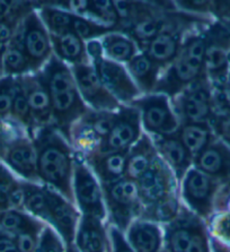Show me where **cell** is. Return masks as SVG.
Instances as JSON below:
<instances>
[{
	"mask_svg": "<svg viewBox=\"0 0 230 252\" xmlns=\"http://www.w3.org/2000/svg\"><path fill=\"white\" fill-rule=\"evenodd\" d=\"M32 140L40 181L74 204L75 153L68 140L52 125L37 129Z\"/></svg>",
	"mask_w": 230,
	"mask_h": 252,
	"instance_id": "obj_1",
	"label": "cell"
},
{
	"mask_svg": "<svg viewBox=\"0 0 230 252\" xmlns=\"http://www.w3.org/2000/svg\"><path fill=\"white\" fill-rule=\"evenodd\" d=\"M38 72L51 98V125L69 143L71 127L76 121L85 116L89 109L82 98L71 69L55 53Z\"/></svg>",
	"mask_w": 230,
	"mask_h": 252,
	"instance_id": "obj_2",
	"label": "cell"
},
{
	"mask_svg": "<svg viewBox=\"0 0 230 252\" xmlns=\"http://www.w3.org/2000/svg\"><path fill=\"white\" fill-rule=\"evenodd\" d=\"M205 53L206 41L203 31L185 35L177 58L160 75L152 94L166 95L172 100L206 75Z\"/></svg>",
	"mask_w": 230,
	"mask_h": 252,
	"instance_id": "obj_3",
	"label": "cell"
},
{
	"mask_svg": "<svg viewBox=\"0 0 230 252\" xmlns=\"http://www.w3.org/2000/svg\"><path fill=\"white\" fill-rule=\"evenodd\" d=\"M101 188L112 225L121 232H126L143 212L136 182L123 177L114 182L102 183Z\"/></svg>",
	"mask_w": 230,
	"mask_h": 252,
	"instance_id": "obj_4",
	"label": "cell"
},
{
	"mask_svg": "<svg viewBox=\"0 0 230 252\" xmlns=\"http://www.w3.org/2000/svg\"><path fill=\"white\" fill-rule=\"evenodd\" d=\"M86 48L89 59L93 63L91 64L103 85L118 102L130 105L140 97V91L126 68L121 63L105 58L101 42L89 41Z\"/></svg>",
	"mask_w": 230,
	"mask_h": 252,
	"instance_id": "obj_5",
	"label": "cell"
},
{
	"mask_svg": "<svg viewBox=\"0 0 230 252\" xmlns=\"http://www.w3.org/2000/svg\"><path fill=\"white\" fill-rule=\"evenodd\" d=\"M179 124H209L216 114V94L204 75L172 98Z\"/></svg>",
	"mask_w": 230,
	"mask_h": 252,
	"instance_id": "obj_6",
	"label": "cell"
},
{
	"mask_svg": "<svg viewBox=\"0 0 230 252\" xmlns=\"http://www.w3.org/2000/svg\"><path fill=\"white\" fill-rule=\"evenodd\" d=\"M117 111H94L89 109L85 116L76 121L69 133V144L76 148V153L84 156L97 150L112 130Z\"/></svg>",
	"mask_w": 230,
	"mask_h": 252,
	"instance_id": "obj_7",
	"label": "cell"
},
{
	"mask_svg": "<svg viewBox=\"0 0 230 252\" xmlns=\"http://www.w3.org/2000/svg\"><path fill=\"white\" fill-rule=\"evenodd\" d=\"M143 209L178 197L177 180L166 162L157 155L150 167L136 181Z\"/></svg>",
	"mask_w": 230,
	"mask_h": 252,
	"instance_id": "obj_8",
	"label": "cell"
},
{
	"mask_svg": "<svg viewBox=\"0 0 230 252\" xmlns=\"http://www.w3.org/2000/svg\"><path fill=\"white\" fill-rule=\"evenodd\" d=\"M18 31L21 34L23 51L29 63L30 72L35 74L41 71L53 53L50 34L36 9L30 11L23 20Z\"/></svg>",
	"mask_w": 230,
	"mask_h": 252,
	"instance_id": "obj_9",
	"label": "cell"
},
{
	"mask_svg": "<svg viewBox=\"0 0 230 252\" xmlns=\"http://www.w3.org/2000/svg\"><path fill=\"white\" fill-rule=\"evenodd\" d=\"M130 105L139 110L141 125L152 137L171 135L179 127V121L166 95H144L138 97Z\"/></svg>",
	"mask_w": 230,
	"mask_h": 252,
	"instance_id": "obj_10",
	"label": "cell"
},
{
	"mask_svg": "<svg viewBox=\"0 0 230 252\" xmlns=\"http://www.w3.org/2000/svg\"><path fill=\"white\" fill-rule=\"evenodd\" d=\"M74 196L83 215L95 217L102 222L105 220L106 209L101 185L78 153H75Z\"/></svg>",
	"mask_w": 230,
	"mask_h": 252,
	"instance_id": "obj_11",
	"label": "cell"
},
{
	"mask_svg": "<svg viewBox=\"0 0 230 252\" xmlns=\"http://www.w3.org/2000/svg\"><path fill=\"white\" fill-rule=\"evenodd\" d=\"M219 185L220 182L194 167L184 175L182 197L195 215L208 220L214 212V201Z\"/></svg>",
	"mask_w": 230,
	"mask_h": 252,
	"instance_id": "obj_12",
	"label": "cell"
},
{
	"mask_svg": "<svg viewBox=\"0 0 230 252\" xmlns=\"http://www.w3.org/2000/svg\"><path fill=\"white\" fill-rule=\"evenodd\" d=\"M70 69L82 98L91 110L114 112L121 108V103L103 85L93 64H77L71 66Z\"/></svg>",
	"mask_w": 230,
	"mask_h": 252,
	"instance_id": "obj_13",
	"label": "cell"
},
{
	"mask_svg": "<svg viewBox=\"0 0 230 252\" xmlns=\"http://www.w3.org/2000/svg\"><path fill=\"white\" fill-rule=\"evenodd\" d=\"M141 136V116L131 105H122L112 130L96 151L101 153L129 151Z\"/></svg>",
	"mask_w": 230,
	"mask_h": 252,
	"instance_id": "obj_14",
	"label": "cell"
},
{
	"mask_svg": "<svg viewBox=\"0 0 230 252\" xmlns=\"http://www.w3.org/2000/svg\"><path fill=\"white\" fill-rule=\"evenodd\" d=\"M44 190L48 200L49 225L56 228L66 246L74 243L80 220L79 213L76 211L74 204L68 201L56 190L49 187H44Z\"/></svg>",
	"mask_w": 230,
	"mask_h": 252,
	"instance_id": "obj_15",
	"label": "cell"
},
{
	"mask_svg": "<svg viewBox=\"0 0 230 252\" xmlns=\"http://www.w3.org/2000/svg\"><path fill=\"white\" fill-rule=\"evenodd\" d=\"M3 161L11 170L26 181L35 183L40 181L37 175L36 151L33 140L25 136H17L8 140L3 155Z\"/></svg>",
	"mask_w": 230,
	"mask_h": 252,
	"instance_id": "obj_16",
	"label": "cell"
},
{
	"mask_svg": "<svg viewBox=\"0 0 230 252\" xmlns=\"http://www.w3.org/2000/svg\"><path fill=\"white\" fill-rule=\"evenodd\" d=\"M19 81L25 91L30 112L36 128L51 125L52 106L49 91L42 79L40 72L21 76Z\"/></svg>",
	"mask_w": 230,
	"mask_h": 252,
	"instance_id": "obj_17",
	"label": "cell"
},
{
	"mask_svg": "<svg viewBox=\"0 0 230 252\" xmlns=\"http://www.w3.org/2000/svg\"><path fill=\"white\" fill-rule=\"evenodd\" d=\"M187 33L190 32L179 30L164 31L144 44L139 50L163 70L177 58L183 40Z\"/></svg>",
	"mask_w": 230,
	"mask_h": 252,
	"instance_id": "obj_18",
	"label": "cell"
},
{
	"mask_svg": "<svg viewBox=\"0 0 230 252\" xmlns=\"http://www.w3.org/2000/svg\"><path fill=\"white\" fill-rule=\"evenodd\" d=\"M193 165L218 182L228 181L230 179V147L219 138H214L193 159Z\"/></svg>",
	"mask_w": 230,
	"mask_h": 252,
	"instance_id": "obj_19",
	"label": "cell"
},
{
	"mask_svg": "<svg viewBox=\"0 0 230 252\" xmlns=\"http://www.w3.org/2000/svg\"><path fill=\"white\" fill-rule=\"evenodd\" d=\"M202 219L181 206L178 215L167 223L164 234L165 252H186L198 224Z\"/></svg>",
	"mask_w": 230,
	"mask_h": 252,
	"instance_id": "obj_20",
	"label": "cell"
},
{
	"mask_svg": "<svg viewBox=\"0 0 230 252\" xmlns=\"http://www.w3.org/2000/svg\"><path fill=\"white\" fill-rule=\"evenodd\" d=\"M129 151L112 153L94 151L89 154L82 155V158L102 185L114 182L124 177Z\"/></svg>",
	"mask_w": 230,
	"mask_h": 252,
	"instance_id": "obj_21",
	"label": "cell"
},
{
	"mask_svg": "<svg viewBox=\"0 0 230 252\" xmlns=\"http://www.w3.org/2000/svg\"><path fill=\"white\" fill-rule=\"evenodd\" d=\"M152 141L158 155L174 172L176 180L182 181L186 172L191 169L193 158L184 147L176 132L166 136L152 137Z\"/></svg>",
	"mask_w": 230,
	"mask_h": 252,
	"instance_id": "obj_22",
	"label": "cell"
},
{
	"mask_svg": "<svg viewBox=\"0 0 230 252\" xmlns=\"http://www.w3.org/2000/svg\"><path fill=\"white\" fill-rule=\"evenodd\" d=\"M75 241L79 252H107L110 249L102 220L91 216H80Z\"/></svg>",
	"mask_w": 230,
	"mask_h": 252,
	"instance_id": "obj_23",
	"label": "cell"
},
{
	"mask_svg": "<svg viewBox=\"0 0 230 252\" xmlns=\"http://www.w3.org/2000/svg\"><path fill=\"white\" fill-rule=\"evenodd\" d=\"M128 242L134 252H160L163 247V233L158 224L137 219L128 230Z\"/></svg>",
	"mask_w": 230,
	"mask_h": 252,
	"instance_id": "obj_24",
	"label": "cell"
},
{
	"mask_svg": "<svg viewBox=\"0 0 230 252\" xmlns=\"http://www.w3.org/2000/svg\"><path fill=\"white\" fill-rule=\"evenodd\" d=\"M157 155L152 139L147 133H141L139 140L129 151L124 178L136 182L150 167Z\"/></svg>",
	"mask_w": 230,
	"mask_h": 252,
	"instance_id": "obj_25",
	"label": "cell"
},
{
	"mask_svg": "<svg viewBox=\"0 0 230 252\" xmlns=\"http://www.w3.org/2000/svg\"><path fill=\"white\" fill-rule=\"evenodd\" d=\"M50 40L55 55L63 63H70L71 66L89 63L90 59L87 53L85 41L80 39L72 31L59 35L50 34Z\"/></svg>",
	"mask_w": 230,
	"mask_h": 252,
	"instance_id": "obj_26",
	"label": "cell"
},
{
	"mask_svg": "<svg viewBox=\"0 0 230 252\" xmlns=\"http://www.w3.org/2000/svg\"><path fill=\"white\" fill-rule=\"evenodd\" d=\"M126 70L140 93L144 95L153 93L157 82L162 75V69L143 52L138 53L131 61L126 63Z\"/></svg>",
	"mask_w": 230,
	"mask_h": 252,
	"instance_id": "obj_27",
	"label": "cell"
},
{
	"mask_svg": "<svg viewBox=\"0 0 230 252\" xmlns=\"http://www.w3.org/2000/svg\"><path fill=\"white\" fill-rule=\"evenodd\" d=\"M176 135L193 159L204 151L211 141L217 138L209 124H179Z\"/></svg>",
	"mask_w": 230,
	"mask_h": 252,
	"instance_id": "obj_28",
	"label": "cell"
},
{
	"mask_svg": "<svg viewBox=\"0 0 230 252\" xmlns=\"http://www.w3.org/2000/svg\"><path fill=\"white\" fill-rule=\"evenodd\" d=\"M101 44L106 58L118 63H128L138 55L139 50L133 40L118 32L107 34L102 39Z\"/></svg>",
	"mask_w": 230,
	"mask_h": 252,
	"instance_id": "obj_29",
	"label": "cell"
},
{
	"mask_svg": "<svg viewBox=\"0 0 230 252\" xmlns=\"http://www.w3.org/2000/svg\"><path fill=\"white\" fill-rule=\"evenodd\" d=\"M3 72L11 77H15V76L21 77V76L32 74L29 61L23 51L21 34L18 29L3 53Z\"/></svg>",
	"mask_w": 230,
	"mask_h": 252,
	"instance_id": "obj_30",
	"label": "cell"
},
{
	"mask_svg": "<svg viewBox=\"0 0 230 252\" xmlns=\"http://www.w3.org/2000/svg\"><path fill=\"white\" fill-rule=\"evenodd\" d=\"M36 6H38V10H40L38 15L50 34L59 35V34L71 31L74 14L70 11L57 8L55 6L50 5L49 1L36 2Z\"/></svg>",
	"mask_w": 230,
	"mask_h": 252,
	"instance_id": "obj_31",
	"label": "cell"
},
{
	"mask_svg": "<svg viewBox=\"0 0 230 252\" xmlns=\"http://www.w3.org/2000/svg\"><path fill=\"white\" fill-rule=\"evenodd\" d=\"M24 190V209L33 217L49 222V209L47 194L44 187L37 186L36 183L29 181H21Z\"/></svg>",
	"mask_w": 230,
	"mask_h": 252,
	"instance_id": "obj_32",
	"label": "cell"
},
{
	"mask_svg": "<svg viewBox=\"0 0 230 252\" xmlns=\"http://www.w3.org/2000/svg\"><path fill=\"white\" fill-rule=\"evenodd\" d=\"M42 224L43 223L41 220L32 215L25 214L23 211L8 209V211L0 212V230L11 236Z\"/></svg>",
	"mask_w": 230,
	"mask_h": 252,
	"instance_id": "obj_33",
	"label": "cell"
},
{
	"mask_svg": "<svg viewBox=\"0 0 230 252\" xmlns=\"http://www.w3.org/2000/svg\"><path fill=\"white\" fill-rule=\"evenodd\" d=\"M216 94V114L210 121V127L217 138L230 147V101L225 94Z\"/></svg>",
	"mask_w": 230,
	"mask_h": 252,
	"instance_id": "obj_34",
	"label": "cell"
},
{
	"mask_svg": "<svg viewBox=\"0 0 230 252\" xmlns=\"http://www.w3.org/2000/svg\"><path fill=\"white\" fill-rule=\"evenodd\" d=\"M10 119H13L18 126L24 127L29 131L30 137H34V133L36 132V126L33 120L32 112L26 97L25 91L23 89L19 77H17L16 92H15V97L13 102V108H11Z\"/></svg>",
	"mask_w": 230,
	"mask_h": 252,
	"instance_id": "obj_35",
	"label": "cell"
},
{
	"mask_svg": "<svg viewBox=\"0 0 230 252\" xmlns=\"http://www.w3.org/2000/svg\"><path fill=\"white\" fill-rule=\"evenodd\" d=\"M211 244L224 251L230 252V212L222 211L212 214L208 220Z\"/></svg>",
	"mask_w": 230,
	"mask_h": 252,
	"instance_id": "obj_36",
	"label": "cell"
},
{
	"mask_svg": "<svg viewBox=\"0 0 230 252\" xmlns=\"http://www.w3.org/2000/svg\"><path fill=\"white\" fill-rule=\"evenodd\" d=\"M71 31L84 41H94L96 37H104L110 33L116 32L114 26H106L96 23L86 17L74 14L71 22Z\"/></svg>",
	"mask_w": 230,
	"mask_h": 252,
	"instance_id": "obj_37",
	"label": "cell"
},
{
	"mask_svg": "<svg viewBox=\"0 0 230 252\" xmlns=\"http://www.w3.org/2000/svg\"><path fill=\"white\" fill-rule=\"evenodd\" d=\"M16 85L17 77L6 76L0 79V122L10 119Z\"/></svg>",
	"mask_w": 230,
	"mask_h": 252,
	"instance_id": "obj_38",
	"label": "cell"
},
{
	"mask_svg": "<svg viewBox=\"0 0 230 252\" xmlns=\"http://www.w3.org/2000/svg\"><path fill=\"white\" fill-rule=\"evenodd\" d=\"M35 252H66L63 240L50 225H45L41 232Z\"/></svg>",
	"mask_w": 230,
	"mask_h": 252,
	"instance_id": "obj_39",
	"label": "cell"
},
{
	"mask_svg": "<svg viewBox=\"0 0 230 252\" xmlns=\"http://www.w3.org/2000/svg\"><path fill=\"white\" fill-rule=\"evenodd\" d=\"M17 185L18 181L13 177L10 171L0 163V212L9 209V196Z\"/></svg>",
	"mask_w": 230,
	"mask_h": 252,
	"instance_id": "obj_40",
	"label": "cell"
},
{
	"mask_svg": "<svg viewBox=\"0 0 230 252\" xmlns=\"http://www.w3.org/2000/svg\"><path fill=\"white\" fill-rule=\"evenodd\" d=\"M45 225H38L36 227L29 228L24 232L19 233V234L13 236L15 243L18 248L19 252H35L36 247L40 239L41 232L43 231Z\"/></svg>",
	"mask_w": 230,
	"mask_h": 252,
	"instance_id": "obj_41",
	"label": "cell"
},
{
	"mask_svg": "<svg viewBox=\"0 0 230 252\" xmlns=\"http://www.w3.org/2000/svg\"><path fill=\"white\" fill-rule=\"evenodd\" d=\"M186 252H210V243L203 220L198 224Z\"/></svg>",
	"mask_w": 230,
	"mask_h": 252,
	"instance_id": "obj_42",
	"label": "cell"
},
{
	"mask_svg": "<svg viewBox=\"0 0 230 252\" xmlns=\"http://www.w3.org/2000/svg\"><path fill=\"white\" fill-rule=\"evenodd\" d=\"M110 238L112 242V252H134L128 240L124 238L123 232L117 230L113 225L110 226Z\"/></svg>",
	"mask_w": 230,
	"mask_h": 252,
	"instance_id": "obj_43",
	"label": "cell"
},
{
	"mask_svg": "<svg viewBox=\"0 0 230 252\" xmlns=\"http://www.w3.org/2000/svg\"><path fill=\"white\" fill-rule=\"evenodd\" d=\"M210 16H214L217 21L230 22V1H211Z\"/></svg>",
	"mask_w": 230,
	"mask_h": 252,
	"instance_id": "obj_44",
	"label": "cell"
},
{
	"mask_svg": "<svg viewBox=\"0 0 230 252\" xmlns=\"http://www.w3.org/2000/svg\"><path fill=\"white\" fill-rule=\"evenodd\" d=\"M19 1H3L0 0V20L10 16L17 9Z\"/></svg>",
	"mask_w": 230,
	"mask_h": 252,
	"instance_id": "obj_45",
	"label": "cell"
},
{
	"mask_svg": "<svg viewBox=\"0 0 230 252\" xmlns=\"http://www.w3.org/2000/svg\"><path fill=\"white\" fill-rule=\"evenodd\" d=\"M7 144H8V140L6 138V135L0 131V159L3 158V155H5L7 148Z\"/></svg>",
	"mask_w": 230,
	"mask_h": 252,
	"instance_id": "obj_46",
	"label": "cell"
},
{
	"mask_svg": "<svg viewBox=\"0 0 230 252\" xmlns=\"http://www.w3.org/2000/svg\"><path fill=\"white\" fill-rule=\"evenodd\" d=\"M7 45H0V79H1L3 72V53H5Z\"/></svg>",
	"mask_w": 230,
	"mask_h": 252,
	"instance_id": "obj_47",
	"label": "cell"
},
{
	"mask_svg": "<svg viewBox=\"0 0 230 252\" xmlns=\"http://www.w3.org/2000/svg\"><path fill=\"white\" fill-rule=\"evenodd\" d=\"M229 63H230V53H229ZM224 94L226 95V97L230 101V67H229V72H228V78L227 82H226L225 89H224Z\"/></svg>",
	"mask_w": 230,
	"mask_h": 252,
	"instance_id": "obj_48",
	"label": "cell"
},
{
	"mask_svg": "<svg viewBox=\"0 0 230 252\" xmlns=\"http://www.w3.org/2000/svg\"><path fill=\"white\" fill-rule=\"evenodd\" d=\"M66 252H79V251L76 248L75 244L71 243V244H67L66 246Z\"/></svg>",
	"mask_w": 230,
	"mask_h": 252,
	"instance_id": "obj_49",
	"label": "cell"
}]
</instances>
